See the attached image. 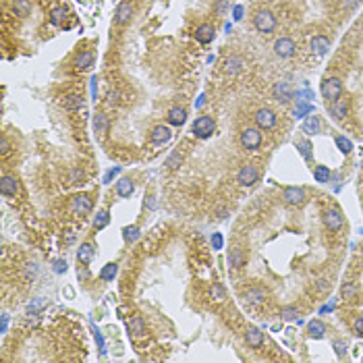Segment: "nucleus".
Instances as JSON below:
<instances>
[{"label":"nucleus","instance_id":"b1692460","mask_svg":"<svg viewBox=\"0 0 363 363\" xmlns=\"http://www.w3.org/2000/svg\"><path fill=\"white\" fill-rule=\"evenodd\" d=\"M243 264H245V253H243V249H241V247H233L231 253H228V266H231L233 270H237V268H241Z\"/></svg>","mask_w":363,"mask_h":363},{"label":"nucleus","instance_id":"5701e85b","mask_svg":"<svg viewBox=\"0 0 363 363\" xmlns=\"http://www.w3.org/2000/svg\"><path fill=\"white\" fill-rule=\"evenodd\" d=\"M303 131L307 135H315V133L322 131V122H320V117H315V114H309L303 122Z\"/></svg>","mask_w":363,"mask_h":363},{"label":"nucleus","instance_id":"39448f33","mask_svg":"<svg viewBox=\"0 0 363 363\" xmlns=\"http://www.w3.org/2000/svg\"><path fill=\"white\" fill-rule=\"evenodd\" d=\"M241 145L245 149H258L262 145V133L255 127H247L241 131Z\"/></svg>","mask_w":363,"mask_h":363},{"label":"nucleus","instance_id":"6e6552de","mask_svg":"<svg viewBox=\"0 0 363 363\" xmlns=\"http://www.w3.org/2000/svg\"><path fill=\"white\" fill-rule=\"evenodd\" d=\"M255 125H258V129H264L268 131L272 129L274 125H276V114H274L270 108H260L258 112H255Z\"/></svg>","mask_w":363,"mask_h":363},{"label":"nucleus","instance_id":"ea45409f","mask_svg":"<svg viewBox=\"0 0 363 363\" xmlns=\"http://www.w3.org/2000/svg\"><path fill=\"white\" fill-rule=\"evenodd\" d=\"M297 147H299V152H301V156H303L305 160H312V144H309L307 139L305 141H299Z\"/></svg>","mask_w":363,"mask_h":363},{"label":"nucleus","instance_id":"79ce46f5","mask_svg":"<svg viewBox=\"0 0 363 363\" xmlns=\"http://www.w3.org/2000/svg\"><path fill=\"white\" fill-rule=\"evenodd\" d=\"M336 145L340 147V152H342V154H349L351 149H353V144H351V141H349L347 137H336Z\"/></svg>","mask_w":363,"mask_h":363},{"label":"nucleus","instance_id":"e433bc0d","mask_svg":"<svg viewBox=\"0 0 363 363\" xmlns=\"http://www.w3.org/2000/svg\"><path fill=\"white\" fill-rule=\"evenodd\" d=\"M183 164V154L181 152H172L170 156L166 158V166L170 168V170H174V168H179Z\"/></svg>","mask_w":363,"mask_h":363},{"label":"nucleus","instance_id":"473e14b6","mask_svg":"<svg viewBox=\"0 0 363 363\" xmlns=\"http://www.w3.org/2000/svg\"><path fill=\"white\" fill-rule=\"evenodd\" d=\"M139 226L137 224H133V226H125L122 228V239H125L127 243H135L137 239H139Z\"/></svg>","mask_w":363,"mask_h":363},{"label":"nucleus","instance_id":"dca6fc26","mask_svg":"<svg viewBox=\"0 0 363 363\" xmlns=\"http://www.w3.org/2000/svg\"><path fill=\"white\" fill-rule=\"evenodd\" d=\"M243 301L247 305H262L266 301V290L264 289H249L243 293Z\"/></svg>","mask_w":363,"mask_h":363},{"label":"nucleus","instance_id":"a878e982","mask_svg":"<svg viewBox=\"0 0 363 363\" xmlns=\"http://www.w3.org/2000/svg\"><path fill=\"white\" fill-rule=\"evenodd\" d=\"M94 127H96V133H98L100 137H104L106 133H108V127H110L108 117H106L104 112H98V114H96V119H94Z\"/></svg>","mask_w":363,"mask_h":363},{"label":"nucleus","instance_id":"a211bd4d","mask_svg":"<svg viewBox=\"0 0 363 363\" xmlns=\"http://www.w3.org/2000/svg\"><path fill=\"white\" fill-rule=\"evenodd\" d=\"M94 60H96L94 52H90V50L79 52L77 58H75V69H79V71H87V69H92V67H94Z\"/></svg>","mask_w":363,"mask_h":363},{"label":"nucleus","instance_id":"bb28decb","mask_svg":"<svg viewBox=\"0 0 363 363\" xmlns=\"http://www.w3.org/2000/svg\"><path fill=\"white\" fill-rule=\"evenodd\" d=\"M63 104H65V108H69V110H79V108H83V96L69 94V96H65Z\"/></svg>","mask_w":363,"mask_h":363},{"label":"nucleus","instance_id":"58836bf2","mask_svg":"<svg viewBox=\"0 0 363 363\" xmlns=\"http://www.w3.org/2000/svg\"><path fill=\"white\" fill-rule=\"evenodd\" d=\"M340 295H342V299H347V301H351V299H355V295H357V287L355 285H351V282H347L342 289H340Z\"/></svg>","mask_w":363,"mask_h":363},{"label":"nucleus","instance_id":"7c9ffc66","mask_svg":"<svg viewBox=\"0 0 363 363\" xmlns=\"http://www.w3.org/2000/svg\"><path fill=\"white\" fill-rule=\"evenodd\" d=\"M129 330L135 334V336L145 334V322H144V317H141V315H133L131 322H129Z\"/></svg>","mask_w":363,"mask_h":363},{"label":"nucleus","instance_id":"a19ab883","mask_svg":"<svg viewBox=\"0 0 363 363\" xmlns=\"http://www.w3.org/2000/svg\"><path fill=\"white\" fill-rule=\"evenodd\" d=\"M332 344H334L336 355H339L340 359H344V357H347V342H344V340H340V339H336Z\"/></svg>","mask_w":363,"mask_h":363},{"label":"nucleus","instance_id":"37998d69","mask_svg":"<svg viewBox=\"0 0 363 363\" xmlns=\"http://www.w3.org/2000/svg\"><path fill=\"white\" fill-rule=\"evenodd\" d=\"M359 4H361V0H340V8H342V11H347V13L355 11Z\"/></svg>","mask_w":363,"mask_h":363},{"label":"nucleus","instance_id":"f704fd0d","mask_svg":"<svg viewBox=\"0 0 363 363\" xmlns=\"http://www.w3.org/2000/svg\"><path fill=\"white\" fill-rule=\"evenodd\" d=\"M314 176H315L317 183L330 181V168H328V166H315V168H314Z\"/></svg>","mask_w":363,"mask_h":363},{"label":"nucleus","instance_id":"8fccbe9b","mask_svg":"<svg viewBox=\"0 0 363 363\" xmlns=\"http://www.w3.org/2000/svg\"><path fill=\"white\" fill-rule=\"evenodd\" d=\"M106 100H108L110 104H117V102L121 100V92H119V90H110L108 96H106Z\"/></svg>","mask_w":363,"mask_h":363},{"label":"nucleus","instance_id":"393cba45","mask_svg":"<svg viewBox=\"0 0 363 363\" xmlns=\"http://www.w3.org/2000/svg\"><path fill=\"white\" fill-rule=\"evenodd\" d=\"M94 253H96V249H94V245L92 243H83L81 247H79V251H77V260L81 262L83 266H87L92 262V258H94Z\"/></svg>","mask_w":363,"mask_h":363},{"label":"nucleus","instance_id":"f257e3e1","mask_svg":"<svg viewBox=\"0 0 363 363\" xmlns=\"http://www.w3.org/2000/svg\"><path fill=\"white\" fill-rule=\"evenodd\" d=\"M322 96H324V100L328 104H332L334 100H339L342 96V81H340V79H336V77H326L322 81Z\"/></svg>","mask_w":363,"mask_h":363},{"label":"nucleus","instance_id":"13d9d810","mask_svg":"<svg viewBox=\"0 0 363 363\" xmlns=\"http://www.w3.org/2000/svg\"><path fill=\"white\" fill-rule=\"evenodd\" d=\"M77 276H79V280H83V282H85V280H90V272H87L85 268H83V270H81V268H79V272H77Z\"/></svg>","mask_w":363,"mask_h":363},{"label":"nucleus","instance_id":"4d7b16f0","mask_svg":"<svg viewBox=\"0 0 363 363\" xmlns=\"http://www.w3.org/2000/svg\"><path fill=\"white\" fill-rule=\"evenodd\" d=\"M119 172H121V166H117V168H112V170H110L108 174H106V176H104V183H110V179H112V176H114V174H119Z\"/></svg>","mask_w":363,"mask_h":363},{"label":"nucleus","instance_id":"4c0bfd02","mask_svg":"<svg viewBox=\"0 0 363 363\" xmlns=\"http://www.w3.org/2000/svg\"><path fill=\"white\" fill-rule=\"evenodd\" d=\"M108 220H110V216H108V210H100V212H98V216L94 218V226L100 231V228H104L106 224H108Z\"/></svg>","mask_w":363,"mask_h":363},{"label":"nucleus","instance_id":"f3484780","mask_svg":"<svg viewBox=\"0 0 363 363\" xmlns=\"http://www.w3.org/2000/svg\"><path fill=\"white\" fill-rule=\"evenodd\" d=\"M214 35H216V29H214V25H210V23H203L197 27L195 31V40L199 44H210L212 40H214Z\"/></svg>","mask_w":363,"mask_h":363},{"label":"nucleus","instance_id":"4be33fe9","mask_svg":"<svg viewBox=\"0 0 363 363\" xmlns=\"http://www.w3.org/2000/svg\"><path fill=\"white\" fill-rule=\"evenodd\" d=\"M187 121V110L185 108H181V106H174V108H170L168 110V122L170 125H183V122Z\"/></svg>","mask_w":363,"mask_h":363},{"label":"nucleus","instance_id":"603ef678","mask_svg":"<svg viewBox=\"0 0 363 363\" xmlns=\"http://www.w3.org/2000/svg\"><path fill=\"white\" fill-rule=\"evenodd\" d=\"M35 274H38V266H35V264H29L27 266V270H25V276H27V278H35Z\"/></svg>","mask_w":363,"mask_h":363},{"label":"nucleus","instance_id":"de8ad7c7","mask_svg":"<svg viewBox=\"0 0 363 363\" xmlns=\"http://www.w3.org/2000/svg\"><path fill=\"white\" fill-rule=\"evenodd\" d=\"M69 181H71V185H77L79 181H83V172L79 170V168H75V170H71V174H69Z\"/></svg>","mask_w":363,"mask_h":363},{"label":"nucleus","instance_id":"c9c22d12","mask_svg":"<svg viewBox=\"0 0 363 363\" xmlns=\"http://www.w3.org/2000/svg\"><path fill=\"white\" fill-rule=\"evenodd\" d=\"M65 21V8L63 6H54L50 13V23L52 25H63Z\"/></svg>","mask_w":363,"mask_h":363},{"label":"nucleus","instance_id":"4468645a","mask_svg":"<svg viewBox=\"0 0 363 363\" xmlns=\"http://www.w3.org/2000/svg\"><path fill=\"white\" fill-rule=\"evenodd\" d=\"M274 98H276L278 102L282 104H287L290 98H293V87H290L287 81H280L274 85Z\"/></svg>","mask_w":363,"mask_h":363},{"label":"nucleus","instance_id":"3c124183","mask_svg":"<svg viewBox=\"0 0 363 363\" xmlns=\"http://www.w3.org/2000/svg\"><path fill=\"white\" fill-rule=\"evenodd\" d=\"M54 272H56V274L67 272V262H65V260H56V262H54Z\"/></svg>","mask_w":363,"mask_h":363},{"label":"nucleus","instance_id":"49530a36","mask_svg":"<svg viewBox=\"0 0 363 363\" xmlns=\"http://www.w3.org/2000/svg\"><path fill=\"white\" fill-rule=\"evenodd\" d=\"M228 6H231V0H218V2H216V8H214V11H216L218 15H224V13L228 11Z\"/></svg>","mask_w":363,"mask_h":363},{"label":"nucleus","instance_id":"5fc2aeb1","mask_svg":"<svg viewBox=\"0 0 363 363\" xmlns=\"http://www.w3.org/2000/svg\"><path fill=\"white\" fill-rule=\"evenodd\" d=\"M353 328H355V332L359 334V336H363V315H359L357 320H355V324H353Z\"/></svg>","mask_w":363,"mask_h":363},{"label":"nucleus","instance_id":"0eeeda50","mask_svg":"<svg viewBox=\"0 0 363 363\" xmlns=\"http://www.w3.org/2000/svg\"><path fill=\"white\" fill-rule=\"evenodd\" d=\"M258 179H260V170L253 164H245L237 174V181L241 187H251L253 183H258Z\"/></svg>","mask_w":363,"mask_h":363},{"label":"nucleus","instance_id":"9b49d317","mask_svg":"<svg viewBox=\"0 0 363 363\" xmlns=\"http://www.w3.org/2000/svg\"><path fill=\"white\" fill-rule=\"evenodd\" d=\"M0 193H2L4 197H15L17 193H19V181L11 174H4L2 181H0Z\"/></svg>","mask_w":363,"mask_h":363},{"label":"nucleus","instance_id":"20e7f679","mask_svg":"<svg viewBox=\"0 0 363 363\" xmlns=\"http://www.w3.org/2000/svg\"><path fill=\"white\" fill-rule=\"evenodd\" d=\"M322 220H324V226L328 228V231H332V233L340 231V228H342V222H344V218H342V214H340V210H336V208L324 210Z\"/></svg>","mask_w":363,"mask_h":363},{"label":"nucleus","instance_id":"f03ea898","mask_svg":"<svg viewBox=\"0 0 363 363\" xmlns=\"http://www.w3.org/2000/svg\"><path fill=\"white\" fill-rule=\"evenodd\" d=\"M193 135L199 137V139H208L212 133L216 131V122L212 117H208V114H201V117L195 119V122H193Z\"/></svg>","mask_w":363,"mask_h":363},{"label":"nucleus","instance_id":"864d4df0","mask_svg":"<svg viewBox=\"0 0 363 363\" xmlns=\"http://www.w3.org/2000/svg\"><path fill=\"white\" fill-rule=\"evenodd\" d=\"M94 334H96V340H98V344H100V351H102V355L106 353V347H104V339H102V334H100V330L96 328L94 326Z\"/></svg>","mask_w":363,"mask_h":363},{"label":"nucleus","instance_id":"c756f323","mask_svg":"<svg viewBox=\"0 0 363 363\" xmlns=\"http://www.w3.org/2000/svg\"><path fill=\"white\" fill-rule=\"evenodd\" d=\"M13 11L17 17H27L31 13V0H15Z\"/></svg>","mask_w":363,"mask_h":363},{"label":"nucleus","instance_id":"6e6d98bb","mask_svg":"<svg viewBox=\"0 0 363 363\" xmlns=\"http://www.w3.org/2000/svg\"><path fill=\"white\" fill-rule=\"evenodd\" d=\"M212 245H214V249H220V247H222V237H220L218 233L212 237Z\"/></svg>","mask_w":363,"mask_h":363},{"label":"nucleus","instance_id":"412c9836","mask_svg":"<svg viewBox=\"0 0 363 363\" xmlns=\"http://www.w3.org/2000/svg\"><path fill=\"white\" fill-rule=\"evenodd\" d=\"M312 50L317 56H324L326 52L330 50V40L326 38V35H315V38L312 40Z\"/></svg>","mask_w":363,"mask_h":363},{"label":"nucleus","instance_id":"423d86ee","mask_svg":"<svg viewBox=\"0 0 363 363\" xmlns=\"http://www.w3.org/2000/svg\"><path fill=\"white\" fill-rule=\"evenodd\" d=\"M297 52V44L290 40V38H278L274 42V54L280 56V58H290Z\"/></svg>","mask_w":363,"mask_h":363},{"label":"nucleus","instance_id":"09e8293b","mask_svg":"<svg viewBox=\"0 0 363 363\" xmlns=\"http://www.w3.org/2000/svg\"><path fill=\"white\" fill-rule=\"evenodd\" d=\"M8 152H11V141H8V139L2 135V139H0V154L6 156Z\"/></svg>","mask_w":363,"mask_h":363},{"label":"nucleus","instance_id":"f8f14e48","mask_svg":"<svg viewBox=\"0 0 363 363\" xmlns=\"http://www.w3.org/2000/svg\"><path fill=\"white\" fill-rule=\"evenodd\" d=\"M170 137H172V131L168 127H164V125L154 127L152 133H149V141H152L154 145H162V144H166V141H170Z\"/></svg>","mask_w":363,"mask_h":363},{"label":"nucleus","instance_id":"2f4dec72","mask_svg":"<svg viewBox=\"0 0 363 363\" xmlns=\"http://www.w3.org/2000/svg\"><path fill=\"white\" fill-rule=\"evenodd\" d=\"M117 272H119V264H117V262H110V264L104 266V270L100 272V278H102V280H114Z\"/></svg>","mask_w":363,"mask_h":363},{"label":"nucleus","instance_id":"ddd939ff","mask_svg":"<svg viewBox=\"0 0 363 363\" xmlns=\"http://www.w3.org/2000/svg\"><path fill=\"white\" fill-rule=\"evenodd\" d=\"M328 106H330V112H332V117L336 121H342L344 117H347V112H349V100L342 98V96L339 100H334L332 104H328Z\"/></svg>","mask_w":363,"mask_h":363},{"label":"nucleus","instance_id":"7ed1b4c3","mask_svg":"<svg viewBox=\"0 0 363 363\" xmlns=\"http://www.w3.org/2000/svg\"><path fill=\"white\" fill-rule=\"evenodd\" d=\"M253 25L260 33H270V31H274V27H276V17L264 8V11H258L253 15Z\"/></svg>","mask_w":363,"mask_h":363},{"label":"nucleus","instance_id":"c03bdc74","mask_svg":"<svg viewBox=\"0 0 363 363\" xmlns=\"http://www.w3.org/2000/svg\"><path fill=\"white\" fill-rule=\"evenodd\" d=\"M280 315L285 317V320H295V317L299 315V309L297 307H282Z\"/></svg>","mask_w":363,"mask_h":363},{"label":"nucleus","instance_id":"9d476101","mask_svg":"<svg viewBox=\"0 0 363 363\" xmlns=\"http://www.w3.org/2000/svg\"><path fill=\"white\" fill-rule=\"evenodd\" d=\"M133 13H135V8H133V4L129 2V0H122V2L117 6V13H114V21H117L119 25H125L131 21Z\"/></svg>","mask_w":363,"mask_h":363},{"label":"nucleus","instance_id":"052dcab7","mask_svg":"<svg viewBox=\"0 0 363 363\" xmlns=\"http://www.w3.org/2000/svg\"><path fill=\"white\" fill-rule=\"evenodd\" d=\"M6 326H8V315L2 314V332H6Z\"/></svg>","mask_w":363,"mask_h":363},{"label":"nucleus","instance_id":"6ab92c4d","mask_svg":"<svg viewBox=\"0 0 363 363\" xmlns=\"http://www.w3.org/2000/svg\"><path fill=\"white\" fill-rule=\"evenodd\" d=\"M94 208V201L90 195H77L73 199V212H77V214H87V212H92Z\"/></svg>","mask_w":363,"mask_h":363},{"label":"nucleus","instance_id":"2eb2a0df","mask_svg":"<svg viewBox=\"0 0 363 363\" xmlns=\"http://www.w3.org/2000/svg\"><path fill=\"white\" fill-rule=\"evenodd\" d=\"M243 67H245V63H243V58L241 56H228L226 60H224V73L226 75H239L243 71Z\"/></svg>","mask_w":363,"mask_h":363},{"label":"nucleus","instance_id":"aec40b11","mask_svg":"<svg viewBox=\"0 0 363 363\" xmlns=\"http://www.w3.org/2000/svg\"><path fill=\"white\" fill-rule=\"evenodd\" d=\"M245 342L249 344L251 349H260L264 344V334L258 328H247L245 330Z\"/></svg>","mask_w":363,"mask_h":363},{"label":"nucleus","instance_id":"cd10ccee","mask_svg":"<svg viewBox=\"0 0 363 363\" xmlns=\"http://www.w3.org/2000/svg\"><path fill=\"white\" fill-rule=\"evenodd\" d=\"M307 332H309L312 339H322V336L326 334V324L320 322V320H312L307 326Z\"/></svg>","mask_w":363,"mask_h":363},{"label":"nucleus","instance_id":"c85d7f7f","mask_svg":"<svg viewBox=\"0 0 363 363\" xmlns=\"http://www.w3.org/2000/svg\"><path fill=\"white\" fill-rule=\"evenodd\" d=\"M135 191V185H133L131 179H121L117 183V193L121 197H131V193Z\"/></svg>","mask_w":363,"mask_h":363},{"label":"nucleus","instance_id":"a18cd8bd","mask_svg":"<svg viewBox=\"0 0 363 363\" xmlns=\"http://www.w3.org/2000/svg\"><path fill=\"white\" fill-rule=\"evenodd\" d=\"M42 307H46V299H35V301H31V303H29V307H27V312L29 314H35V312H38V309H42Z\"/></svg>","mask_w":363,"mask_h":363},{"label":"nucleus","instance_id":"72a5a7b5","mask_svg":"<svg viewBox=\"0 0 363 363\" xmlns=\"http://www.w3.org/2000/svg\"><path fill=\"white\" fill-rule=\"evenodd\" d=\"M210 297L214 299V301H218V303H222V301L226 299V290H224V287L220 285V282H214V285H212V289H210Z\"/></svg>","mask_w":363,"mask_h":363},{"label":"nucleus","instance_id":"1a4fd4ad","mask_svg":"<svg viewBox=\"0 0 363 363\" xmlns=\"http://www.w3.org/2000/svg\"><path fill=\"white\" fill-rule=\"evenodd\" d=\"M282 199H285L289 206H301V203H305V189L303 187H287L282 191Z\"/></svg>","mask_w":363,"mask_h":363},{"label":"nucleus","instance_id":"bf43d9fd","mask_svg":"<svg viewBox=\"0 0 363 363\" xmlns=\"http://www.w3.org/2000/svg\"><path fill=\"white\" fill-rule=\"evenodd\" d=\"M317 289L326 290V289H328V282H326V280H317Z\"/></svg>","mask_w":363,"mask_h":363}]
</instances>
